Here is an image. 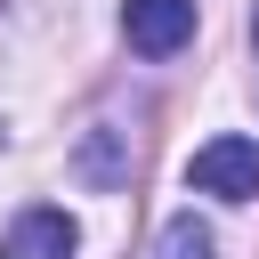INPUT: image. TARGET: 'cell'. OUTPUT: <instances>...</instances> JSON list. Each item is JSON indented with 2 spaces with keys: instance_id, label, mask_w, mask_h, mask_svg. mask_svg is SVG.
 Wrapping results in <instances>:
<instances>
[{
  "instance_id": "1",
  "label": "cell",
  "mask_w": 259,
  "mask_h": 259,
  "mask_svg": "<svg viewBox=\"0 0 259 259\" xmlns=\"http://www.w3.org/2000/svg\"><path fill=\"white\" fill-rule=\"evenodd\" d=\"M186 186L194 194H219V202H251L259 194V146L251 138H210L186 162Z\"/></svg>"
},
{
  "instance_id": "2",
  "label": "cell",
  "mask_w": 259,
  "mask_h": 259,
  "mask_svg": "<svg viewBox=\"0 0 259 259\" xmlns=\"http://www.w3.org/2000/svg\"><path fill=\"white\" fill-rule=\"evenodd\" d=\"M121 32L138 57H178L194 40V0H130L121 8Z\"/></svg>"
},
{
  "instance_id": "3",
  "label": "cell",
  "mask_w": 259,
  "mask_h": 259,
  "mask_svg": "<svg viewBox=\"0 0 259 259\" xmlns=\"http://www.w3.org/2000/svg\"><path fill=\"white\" fill-rule=\"evenodd\" d=\"M65 251H73V219L65 210H24L8 227V243H0V259H65Z\"/></svg>"
},
{
  "instance_id": "4",
  "label": "cell",
  "mask_w": 259,
  "mask_h": 259,
  "mask_svg": "<svg viewBox=\"0 0 259 259\" xmlns=\"http://www.w3.org/2000/svg\"><path fill=\"white\" fill-rule=\"evenodd\" d=\"M154 259H210V227H202L194 210H178V219L154 235Z\"/></svg>"
},
{
  "instance_id": "5",
  "label": "cell",
  "mask_w": 259,
  "mask_h": 259,
  "mask_svg": "<svg viewBox=\"0 0 259 259\" xmlns=\"http://www.w3.org/2000/svg\"><path fill=\"white\" fill-rule=\"evenodd\" d=\"M113 138H121V130H89V146H81V178H89V186H121V154H113Z\"/></svg>"
}]
</instances>
